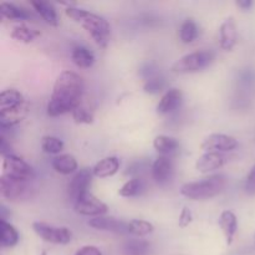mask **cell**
Wrapping results in <instances>:
<instances>
[{"mask_svg": "<svg viewBox=\"0 0 255 255\" xmlns=\"http://www.w3.org/2000/svg\"><path fill=\"white\" fill-rule=\"evenodd\" d=\"M124 253L126 255H148L149 244L142 239H131L125 243Z\"/></svg>", "mask_w": 255, "mask_h": 255, "instance_id": "f1b7e54d", "label": "cell"}, {"mask_svg": "<svg viewBox=\"0 0 255 255\" xmlns=\"http://www.w3.org/2000/svg\"><path fill=\"white\" fill-rule=\"evenodd\" d=\"M236 4L237 6H239L243 10H248L253 6V1H252V0H237Z\"/></svg>", "mask_w": 255, "mask_h": 255, "instance_id": "74e56055", "label": "cell"}, {"mask_svg": "<svg viewBox=\"0 0 255 255\" xmlns=\"http://www.w3.org/2000/svg\"><path fill=\"white\" fill-rule=\"evenodd\" d=\"M71 115L72 119H74V121L76 122V124L90 125L94 122V114L82 106L76 107V109L71 112Z\"/></svg>", "mask_w": 255, "mask_h": 255, "instance_id": "d6a6232c", "label": "cell"}, {"mask_svg": "<svg viewBox=\"0 0 255 255\" xmlns=\"http://www.w3.org/2000/svg\"><path fill=\"white\" fill-rule=\"evenodd\" d=\"M119 169L120 159L115 156H110L97 162L94 168H92V172H94L95 177L107 178V177H112L114 174H116Z\"/></svg>", "mask_w": 255, "mask_h": 255, "instance_id": "d6986e66", "label": "cell"}, {"mask_svg": "<svg viewBox=\"0 0 255 255\" xmlns=\"http://www.w3.org/2000/svg\"><path fill=\"white\" fill-rule=\"evenodd\" d=\"M153 147L158 152L159 156H167L179 148V142L173 137L159 134L153 139Z\"/></svg>", "mask_w": 255, "mask_h": 255, "instance_id": "603a6c76", "label": "cell"}, {"mask_svg": "<svg viewBox=\"0 0 255 255\" xmlns=\"http://www.w3.org/2000/svg\"><path fill=\"white\" fill-rule=\"evenodd\" d=\"M74 209L77 214L86 217H101L107 213V206L102 201H100L96 196L90 192L82 194L74 203Z\"/></svg>", "mask_w": 255, "mask_h": 255, "instance_id": "52a82bcc", "label": "cell"}, {"mask_svg": "<svg viewBox=\"0 0 255 255\" xmlns=\"http://www.w3.org/2000/svg\"><path fill=\"white\" fill-rule=\"evenodd\" d=\"M227 162V157L219 152H206L196 162L197 171L201 173L216 171L223 167Z\"/></svg>", "mask_w": 255, "mask_h": 255, "instance_id": "4fadbf2b", "label": "cell"}, {"mask_svg": "<svg viewBox=\"0 0 255 255\" xmlns=\"http://www.w3.org/2000/svg\"><path fill=\"white\" fill-rule=\"evenodd\" d=\"M51 166L57 173L61 174H70L74 173L77 169V161L72 154H59V156L54 157L51 161Z\"/></svg>", "mask_w": 255, "mask_h": 255, "instance_id": "ffe728a7", "label": "cell"}, {"mask_svg": "<svg viewBox=\"0 0 255 255\" xmlns=\"http://www.w3.org/2000/svg\"><path fill=\"white\" fill-rule=\"evenodd\" d=\"M238 147V139L224 133H212L203 139L201 148L207 152H228Z\"/></svg>", "mask_w": 255, "mask_h": 255, "instance_id": "9c48e42d", "label": "cell"}, {"mask_svg": "<svg viewBox=\"0 0 255 255\" xmlns=\"http://www.w3.org/2000/svg\"><path fill=\"white\" fill-rule=\"evenodd\" d=\"M227 178L223 174H214V176L204 178L202 181L189 182L181 187V194L192 201H204V199L213 198L218 196L226 188Z\"/></svg>", "mask_w": 255, "mask_h": 255, "instance_id": "3957f363", "label": "cell"}, {"mask_svg": "<svg viewBox=\"0 0 255 255\" xmlns=\"http://www.w3.org/2000/svg\"><path fill=\"white\" fill-rule=\"evenodd\" d=\"M198 36V26L193 19H186L179 27V39L183 44H191Z\"/></svg>", "mask_w": 255, "mask_h": 255, "instance_id": "4316f807", "label": "cell"}, {"mask_svg": "<svg viewBox=\"0 0 255 255\" xmlns=\"http://www.w3.org/2000/svg\"><path fill=\"white\" fill-rule=\"evenodd\" d=\"M154 231L153 224L142 219H133V221L127 223V232L132 236L136 237H146Z\"/></svg>", "mask_w": 255, "mask_h": 255, "instance_id": "83f0119b", "label": "cell"}, {"mask_svg": "<svg viewBox=\"0 0 255 255\" xmlns=\"http://www.w3.org/2000/svg\"><path fill=\"white\" fill-rule=\"evenodd\" d=\"M27 112H29V104L26 101L12 109L0 110V128L6 129L16 126L26 117Z\"/></svg>", "mask_w": 255, "mask_h": 255, "instance_id": "8fae6325", "label": "cell"}, {"mask_svg": "<svg viewBox=\"0 0 255 255\" xmlns=\"http://www.w3.org/2000/svg\"><path fill=\"white\" fill-rule=\"evenodd\" d=\"M84 80L74 71H62L54 84L52 94L47 104L46 112L49 116L57 117L69 114L76 107L81 106L84 95Z\"/></svg>", "mask_w": 255, "mask_h": 255, "instance_id": "6da1fadb", "label": "cell"}, {"mask_svg": "<svg viewBox=\"0 0 255 255\" xmlns=\"http://www.w3.org/2000/svg\"><path fill=\"white\" fill-rule=\"evenodd\" d=\"M75 255H102V253L97 247L85 246L82 248H80Z\"/></svg>", "mask_w": 255, "mask_h": 255, "instance_id": "8d00e7d4", "label": "cell"}, {"mask_svg": "<svg viewBox=\"0 0 255 255\" xmlns=\"http://www.w3.org/2000/svg\"><path fill=\"white\" fill-rule=\"evenodd\" d=\"M214 54L209 50L189 52L172 65L171 70L176 74H193L202 71L213 62Z\"/></svg>", "mask_w": 255, "mask_h": 255, "instance_id": "277c9868", "label": "cell"}, {"mask_svg": "<svg viewBox=\"0 0 255 255\" xmlns=\"http://www.w3.org/2000/svg\"><path fill=\"white\" fill-rule=\"evenodd\" d=\"M254 243H255V236H254Z\"/></svg>", "mask_w": 255, "mask_h": 255, "instance_id": "f35d334b", "label": "cell"}, {"mask_svg": "<svg viewBox=\"0 0 255 255\" xmlns=\"http://www.w3.org/2000/svg\"><path fill=\"white\" fill-rule=\"evenodd\" d=\"M29 4L34 7L35 11L40 14V16L47 22V24L52 25V26H57L59 25V16H57L56 9L54 5L49 1H44V0H30Z\"/></svg>", "mask_w": 255, "mask_h": 255, "instance_id": "ac0fdd59", "label": "cell"}, {"mask_svg": "<svg viewBox=\"0 0 255 255\" xmlns=\"http://www.w3.org/2000/svg\"><path fill=\"white\" fill-rule=\"evenodd\" d=\"M32 229L42 239L51 244H69L71 242L72 233L66 227H55L44 222H34Z\"/></svg>", "mask_w": 255, "mask_h": 255, "instance_id": "8992f818", "label": "cell"}, {"mask_svg": "<svg viewBox=\"0 0 255 255\" xmlns=\"http://www.w3.org/2000/svg\"><path fill=\"white\" fill-rule=\"evenodd\" d=\"M41 148L45 153L59 154L64 149V142L55 136H44L41 138Z\"/></svg>", "mask_w": 255, "mask_h": 255, "instance_id": "f546056e", "label": "cell"}, {"mask_svg": "<svg viewBox=\"0 0 255 255\" xmlns=\"http://www.w3.org/2000/svg\"><path fill=\"white\" fill-rule=\"evenodd\" d=\"M246 189L248 193L251 194L255 193V166L251 169V172L248 173V177H247Z\"/></svg>", "mask_w": 255, "mask_h": 255, "instance_id": "d590c367", "label": "cell"}, {"mask_svg": "<svg viewBox=\"0 0 255 255\" xmlns=\"http://www.w3.org/2000/svg\"><path fill=\"white\" fill-rule=\"evenodd\" d=\"M92 176H94V172L90 168H82L72 177L71 181L69 182V186H67V193H69V198L72 202H76L82 194H85L86 192H89L90 183H91Z\"/></svg>", "mask_w": 255, "mask_h": 255, "instance_id": "30bf717a", "label": "cell"}, {"mask_svg": "<svg viewBox=\"0 0 255 255\" xmlns=\"http://www.w3.org/2000/svg\"><path fill=\"white\" fill-rule=\"evenodd\" d=\"M65 14L74 21L79 22L99 46H107L111 35V26L104 16L76 6H67Z\"/></svg>", "mask_w": 255, "mask_h": 255, "instance_id": "7a4b0ae2", "label": "cell"}, {"mask_svg": "<svg viewBox=\"0 0 255 255\" xmlns=\"http://www.w3.org/2000/svg\"><path fill=\"white\" fill-rule=\"evenodd\" d=\"M22 102H25L24 96L16 89L2 90L0 94V110L12 109V107L21 105Z\"/></svg>", "mask_w": 255, "mask_h": 255, "instance_id": "cb8c5ba5", "label": "cell"}, {"mask_svg": "<svg viewBox=\"0 0 255 255\" xmlns=\"http://www.w3.org/2000/svg\"><path fill=\"white\" fill-rule=\"evenodd\" d=\"M31 188L27 186V182L15 181L1 176L0 178V193L5 199L10 202H19L30 197Z\"/></svg>", "mask_w": 255, "mask_h": 255, "instance_id": "ba28073f", "label": "cell"}, {"mask_svg": "<svg viewBox=\"0 0 255 255\" xmlns=\"http://www.w3.org/2000/svg\"><path fill=\"white\" fill-rule=\"evenodd\" d=\"M191 222H192V212L189 211L187 207H183L181 214H179L178 226L181 227V228H186V227L189 226Z\"/></svg>", "mask_w": 255, "mask_h": 255, "instance_id": "e575fe53", "label": "cell"}, {"mask_svg": "<svg viewBox=\"0 0 255 255\" xmlns=\"http://www.w3.org/2000/svg\"><path fill=\"white\" fill-rule=\"evenodd\" d=\"M164 86H166V82H164V79L159 75L152 77V79L147 80L143 85V91L146 94L149 95H157L159 92H162L164 90Z\"/></svg>", "mask_w": 255, "mask_h": 255, "instance_id": "1f68e13d", "label": "cell"}, {"mask_svg": "<svg viewBox=\"0 0 255 255\" xmlns=\"http://www.w3.org/2000/svg\"><path fill=\"white\" fill-rule=\"evenodd\" d=\"M156 70H157L156 66H154L153 64H151V62H146V64L142 65L141 69H139V75H141L143 79H146V81H147V80L157 76Z\"/></svg>", "mask_w": 255, "mask_h": 255, "instance_id": "836d02e7", "label": "cell"}, {"mask_svg": "<svg viewBox=\"0 0 255 255\" xmlns=\"http://www.w3.org/2000/svg\"><path fill=\"white\" fill-rule=\"evenodd\" d=\"M142 189V181L137 177H133V178L128 179L124 186L120 188L119 194L121 197H125V198H129V197H134L137 194H139Z\"/></svg>", "mask_w": 255, "mask_h": 255, "instance_id": "4dcf8cb0", "label": "cell"}, {"mask_svg": "<svg viewBox=\"0 0 255 255\" xmlns=\"http://www.w3.org/2000/svg\"><path fill=\"white\" fill-rule=\"evenodd\" d=\"M0 14L9 20H26L31 17L26 9L7 1L0 2Z\"/></svg>", "mask_w": 255, "mask_h": 255, "instance_id": "7402d4cb", "label": "cell"}, {"mask_svg": "<svg viewBox=\"0 0 255 255\" xmlns=\"http://www.w3.org/2000/svg\"><path fill=\"white\" fill-rule=\"evenodd\" d=\"M219 226H221L222 232H223L224 237H226L227 246H232L234 236L237 233V229H238L237 216L232 211L222 212L221 217H219Z\"/></svg>", "mask_w": 255, "mask_h": 255, "instance_id": "e0dca14e", "label": "cell"}, {"mask_svg": "<svg viewBox=\"0 0 255 255\" xmlns=\"http://www.w3.org/2000/svg\"><path fill=\"white\" fill-rule=\"evenodd\" d=\"M238 34H237L236 21L233 16H229L222 22L219 27V46L224 51H232L237 44Z\"/></svg>", "mask_w": 255, "mask_h": 255, "instance_id": "7c38bea8", "label": "cell"}, {"mask_svg": "<svg viewBox=\"0 0 255 255\" xmlns=\"http://www.w3.org/2000/svg\"><path fill=\"white\" fill-rule=\"evenodd\" d=\"M40 32L36 30H32L30 27H27L26 25L20 24L16 25L15 27H12L11 32H10V36L11 39L16 40V41L22 42V44H29L32 42L37 36H40Z\"/></svg>", "mask_w": 255, "mask_h": 255, "instance_id": "484cf974", "label": "cell"}, {"mask_svg": "<svg viewBox=\"0 0 255 255\" xmlns=\"http://www.w3.org/2000/svg\"><path fill=\"white\" fill-rule=\"evenodd\" d=\"M2 176L15 181L29 182L35 177V172L29 163L15 154H7L2 161Z\"/></svg>", "mask_w": 255, "mask_h": 255, "instance_id": "5b68a950", "label": "cell"}, {"mask_svg": "<svg viewBox=\"0 0 255 255\" xmlns=\"http://www.w3.org/2000/svg\"><path fill=\"white\" fill-rule=\"evenodd\" d=\"M183 100V94L178 89H169L164 92L163 96L159 100L157 105V114L158 115H167L169 112L174 111L179 107Z\"/></svg>", "mask_w": 255, "mask_h": 255, "instance_id": "2e32d148", "label": "cell"}, {"mask_svg": "<svg viewBox=\"0 0 255 255\" xmlns=\"http://www.w3.org/2000/svg\"><path fill=\"white\" fill-rule=\"evenodd\" d=\"M91 228L97 229V231H105V232H112V233L124 234L128 233L127 232V223L119 221L116 218H109V217H96L87 222Z\"/></svg>", "mask_w": 255, "mask_h": 255, "instance_id": "5bb4252c", "label": "cell"}, {"mask_svg": "<svg viewBox=\"0 0 255 255\" xmlns=\"http://www.w3.org/2000/svg\"><path fill=\"white\" fill-rule=\"evenodd\" d=\"M71 60L77 67L89 69L94 65L95 55L85 46H75L71 51Z\"/></svg>", "mask_w": 255, "mask_h": 255, "instance_id": "44dd1931", "label": "cell"}, {"mask_svg": "<svg viewBox=\"0 0 255 255\" xmlns=\"http://www.w3.org/2000/svg\"><path fill=\"white\" fill-rule=\"evenodd\" d=\"M173 172V164L167 156H158L152 164L151 173L154 181L159 184H164L169 181Z\"/></svg>", "mask_w": 255, "mask_h": 255, "instance_id": "9a60e30c", "label": "cell"}, {"mask_svg": "<svg viewBox=\"0 0 255 255\" xmlns=\"http://www.w3.org/2000/svg\"><path fill=\"white\" fill-rule=\"evenodd\" d=\"M0 232H1V238H0V244L5 248H11V247L16 246L19 242V233L14 226L7 223L5 219L0 221Z\"/></svg>", "mask_w": 255, "mask_h": 255, "instance_id": "d4e9b609", "label": "cell"}]
</instances>
